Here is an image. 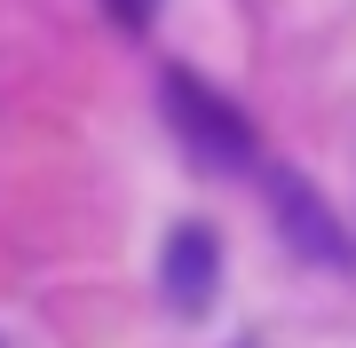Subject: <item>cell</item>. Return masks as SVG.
Segmentation results:
<instances>
[{"mask_svg":"<svg viewBox=\"0 0 356 348\" xmlns=\"http://www.w3.org/2000/svg\"><path fill=\"white\" fill-rule=\"evenodd\" d=\"M166 119H175V142L198 158V167H214V174H229V167L254 158V127H245V111L222 103V95L206 88V79H191V72L166 79Z\"/></svg>","mask_w":356,"mask_h":348,"instance_id":"1","label":"cell"},{"mask_svg":"<svg viewBox=\"0 0 356 348\" xmlns=\"http://www.w3.org/2000/svg\"><path fill=\"white\" fill-rule=\"evenodd\" d=\"M214 277H222V238L206 230V222H182V230L166 238V301H175L182 317H198L206 301H214Z\"/></svg>","mask_w":356,"mask_h":348,"instance_id":"2","label":"cell"},{"mask_svg":"<svg viewBox=\"0 0 356 348\" xmlns=\"http://www.w3.org/2000/svg\"><path fill=\"white\" fill-rule=\"evenodd\" d=\"M277 214H285V230H293V245H301L309 261H332V254H341V238H332V214H325L293 174H277Z\"/></svg>","mask_w":356,"mask_h":348,"instance_id":"3","label":"cell"},{"mask_svg":"<svg viewBox=\"0 0 356 348\" xmlns=\"http://www.w3.org/2000/svg\"><path fill=\"white\" fill-rule=\"evenodd\" d=\"M103 8H111V16H119V24H127V32H135V24H151V8H159V0H103Z\"/></svg>","mask_w":356,"mask_h":348,"instance_id":"4","label":"cell"}]
</instances>
